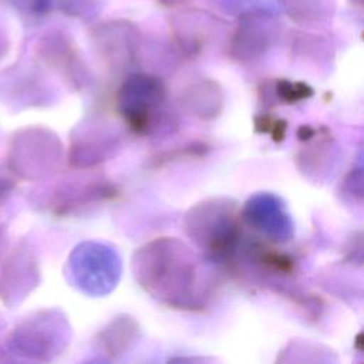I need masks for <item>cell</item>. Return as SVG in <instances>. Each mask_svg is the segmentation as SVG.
<instances>
[{
	"mask_svg": "<svg viewBox=\"0 0 364 364\" xmlns=\"http://www.w3.org/2000/svg\"><path fill=\"white\" fill-rule=\"evenodd\" d=\"M276 94L286 104H294L297 101L310 98L313 90L303 82H291L287 80H280L276 82Z\"/></svg>",
	"mask_w": 364,
	"mask_h": 364,
	"instance_id": "2",
	"label": "cell"
},
{
	"mask_svg": "<svg viewBox=\"0 0 364 364\" xmlns=\"http://www.w3.org/2000/svg\"><path fill=\"white\" fill-rule=\"evenodd\" d=\"M164 101L161 82L151 77L135 75L121 88V109L128 127L139 135L149 134L158 125L161 112L158 105Z\"/></svg>",
	"mask_w": 364,
	"mask_h": 364,
	"instance_id": "1",
	"label": "cell"
},
{
	"mask_svg": "<svg viewBox=\"0 0 364 364\" xmlns=\"http://www.w3.org/2000/svg\"><path fill=\"white\" fill-rule=\"evenodd\" d=\"M286 128H287V125H286L284 119L272 118L270 115H262V114L255 118V129L262 134L269 132L272 135V139H274L277 142L284 138Z\"/></svg>",
	"mask_w": 364,
	"mask_h": 364,
	"instance_id": "3",
	"label": "cell"
}]
</instances>
